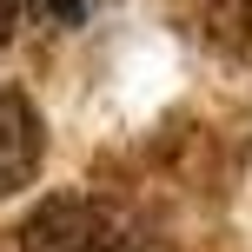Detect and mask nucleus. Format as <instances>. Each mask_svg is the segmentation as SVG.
Instances as JSON below:
<instances>
[{
	"label": "nucleus",
	"mask_w": 252,
	"mask_h": 252,
	"mask_svg": "<svg viewBox=\"0 0 252 252\" xmlns=\"http://www.w3.org/2000/svg\"><path fill=\"white\" fill-rule=\"evenodd\" d=\"M113 226H106V213L93 199H80V192H53V199H40L33 213H27L20 226V252H113Z\"/></svg>",
	"instance_id": "f257e3e1"
},
{
	"label": "nucleus",
	"mask_w": 252,
	"mask_h": 252,
	"mask_svg": "<svg viewBox=\"0 0 252 252\" xmlns=\"http://www.w3.org/2000/svg\"><path fill=\"white\" fill-rule=\"evenodd\" d=\"M40 159H47V126L20 87H0V199L33 186Z\"/></svg>",
	"instance_id": "f03ea898"
},
{
	"label": "nucleus",
	"mask_w": 252,
	"mask_h": 252,
	"mask_svg": "<svg viewBox=\"0 0 252 252\" xmlns=\"http://www.w3.org/2000/svg\"><path fill=\"white\" fill-rule=\"evenodd\" d=\"M206 33L226 53H252V0H206Z\"/></svg>",
	"instance_id": "7ed1b4c3"
},
{
	"label": "nucleus",
	"mask_w": 252,
	"mask_h": 252,
	"mask_svg": "<svg viewBox=\"0 0 252 252\" xmlns=\"http://www.w3.org/2000/svg\"><path fill=\"white\" fill-rule=\"evenodd\" d=\"M113 252H146V246H139V239H126V246H113Z\"/></svg>",
	"instance_id": "20e7f679"
}]
</instances>
